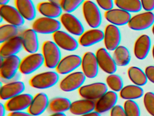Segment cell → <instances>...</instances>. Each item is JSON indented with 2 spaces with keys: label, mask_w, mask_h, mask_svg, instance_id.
Returning a JSON list of instances; mask_svg holds the SVG:
<instances>
[{
  "label": "cell",
  "mask_w": 154,
  "mask_h": 116,
  "mask_svg": "<svg viewBox=\"0 0 154 116\" xmlns=\"http://www.w3.org/2000/svg\"><path fill=\"white\" fill-rule=\"evenodd\" d=\"M42 50L45 66L48 69H56L62 59L59 47L54 41L47 40L42 45Z\"/></svg>",
  "instance_id": "obj_1"
},
{
  "label": "cell",
  "mask_w": 154,
  "mask_h": 116,
  "mask_svg": "<svg viewBox=\"0 0 154 116\" xmlns=\"http://www.w3.org/2000/svg\"><path fill=\"white\" fill-rule=\"evenodd\" d=\"M59 79V74L57 72L49 71L36 74L29 80V84L35 89H45L55 85Z\"/></svg>",
  "instance_id": "obj_2"
},
{
  "label": "cell",
  "mask_w": 154,
  "mask_h": 116,
  "mask_svg": "<svg viewBox=\"0 0 154 116\" xmlns=\"http://www.w3.org/2000/svg\"><path fill=\"white\" fill-rule=\"evenodd\" d=\"M83 15L85 22L91 28H98L102 23V15L97 4L85 0L82 5Z\"/></svg>",
  "instance_id": "obj_3"
},
{
  "label": "cell",
  "mask_w": 154,
  "mask_h": 116,
  "mask_svg": "<svg viewBox=\"0 0 154 116\" xmlns=\"http://www.w3.org/2000/svg\"><path fill=\"white\" fill-rule=\"evenodd\" d=\"M61 26V22L57 19L43 16L34 21L32 24V29L38 34H54L60 30Z\"/></svg>",
  "instance_id": "obj_4"
},
{
  "label": "cell",
  "mask_w": 154,
  "mask_h": 116,
  "mask_svg": "<svg viewBox=\"0 0 154 116\" xmlns=\"http://www.w3.org/2000/svg\"><path fill=\"white\" fill-rule=\"evenodd\" d=\"M1 57V76L4 79H11L16 76L18 71L19 70L21 60L17 55L5 58Z\"/></svg>",
  "instance_id": "obj_5"
},
{
  "label": "cell",
  "mask_w": 154,
  "mask_h": 116,
  "mask_svg": "<svg viewBox=\"0 0 154 116\" xmlns=\"http://www.w3.org/2000/svg\"><path fill=\"white\" fill-rule=\"evenodd\" d=\"M108 86L103 82H96L83 85L78 89L82 98L90 100H97L108 91Z\"/></svg>",
  "instance_id": "obj_6"
},
{
  "label": "cell",
  "mask_w": 154,
  "mask_h": 116,
  "mask_svg": "<svg viewBox=\"0 0 154 116\" xmlns=\"http://www.w3.org/2000/svg\"><path fill=\"white\" fill-rule=\"evenodd\" d=\"M86 77L82 72H73L67 74L59 84L61 90L65 92H71L79 89L83 85Z\"/></svg>",
  "instance_id": "obj_7"
},
{
  "label": "cell",
  "mask_w": 154,
  "mask_h": 116,
  "mask_svg": "<svg viewBox=\"0 0 154 116\" xmlns=\"http://www.w3.org/2000/svg\"><path fill=\"white\" fill-rule=\"evenodd\" d=\"M44 63L42 53H29L21 60L19 71L22 74L29 75L37 70Z\"/></svg>",
  "instance_id": "obj_8"
},
{
  "label": "cell",
  "mask_w": 154,
  "mask_h": 116,
  "mask_svg": "<svg viewBox=\"0 0 154 116\" xmlns=\"http://www.w3.org/2000/svg\"><path fill=\"white\" fill-rule=\"evenodd\" d=\"M154 24V14L152 11H146L131 17L128 25L133 31H141L148 29Z\"/></svg>",
  "instance_id": "obj_9"
},
{
  "label": "cell",
  "mask_w": 154,
  "mask_h": 116,
  "mask_svg": "<svg viewBox=\"0 0 154 116\" xmlns=\"http://www.w3.org/2000/svg\"><path fill=\"white\" fill-rule=\"evenodd\" d=\"M60 21L67 32L72 35L80 36L84 32V27L82 22L72 13H63L60 16Z\"/></svg>",
  "instance_id": "obj_10"
},
{
  "label": "cell",
  "mask_w": 154,
  "mask_h": 116,
  "mask_svg": "<svg viewBox=\"0 0 154 116\" xmlns=\"http://www.w3.org/2000/svg\"><path fill=\"white\" fill-rule=\"evenodd\" d=\"M54 41L60 49L72 52L77 50L79 46L78 41L76 40L69 33L59 30L53 34Z\"/></svg>",
  "instance_id": "obj_11"
},
{
  "label": "cell",
  "mask_w": 154,
  "mask_h": 116,
  "mask_svg": "<svg viewBox=\"0 0 154 116\" xmlns=\"http://www.w3.org/2000/svg\"><path fill=\"white\" fill-rule=\"evenodd\" d=\"M0 16L7 23L18 27L22 26L25 23V19L16 7L8 4L1 5Z\"/></svg>",
  "instance_id": "obj_12"
},
{
  "label": "cell",
  "mask_w": 154,
  "mask_h": 116,
  "mask_svg": "<svg viewBox=\"0 0 154 116\" xmlns=\"http://www.w3.org/2000/svg\"><path fill=\"white\" fill-rule=\"evenodd\" d=\"M33 97L29 93L19 94L7 101L5 104L6 109L10 112L23 111L29 108Z\"/></svg>",
  "instance_id": "obj_13"
},
{
  "label": "cell",
  "mask_w": 154,
  "mask_h": 116,
  "mask_svg": "<svg viewBox=\"0 0 154 116\" xmlns=\"http://www.w3.org/2000/svg\"><path fill=\"white\" fill-rule=\"evenodd\" d=\"M82 70L86 78L94 79L97 77L99 72V66L96 55L91 51L85 52L82 57Z\"/></svg>",
  "instance_id": "obj_14"
},
{
  "label": "cell",
  "mask_w": 154,
  "mask_h": 116,
  "mask_svg": "<svg viewBox=\"0 0 154 116\" xmlns=\"http://www.w3.org/2000/svg\"><path fill=\"white\" fill-rule=\"evenodd\" d=\"M82 58L77 54H70L62 58L56 68L58 74L67 75L81 66Z\"/></svg>",
  "instance_id": "obj_15"
},
{
  "label": "cell",
  "mask_w": 154,
  "mask_h": 116,
  "mask_svg": "<svg viewBox=\"0 0 154 116\" xmlns=\"http://www.w3.org/2000/svg\"><path fill=\"white\" fill-rule=\"evenodd\" d=\"M104 46L108 50L114 51L119 46L121 40V34L118 26L112 24L106 26L103 37Z\"/></svg>",
  "instance_id": "obj_16"
},
{
  "label": "cell",
  "mask_w": 154,
  "mask_h": 116,
  "mask_svg": "<svg viewBox=\"0 0 154 116\" xmlns=\"http://www.w3.org/2000/svg\"><path fill=\"white\" fill-rule=\"evenodd\" d=\"M95 55L99 68L104 72L109 74L116 72L117 65L106 48H100L98 49Z\"/></svg>",
  "instance_id": "obj_17"
},
{
  "label": "cell",
  "mask_w": 154,
  "mask_h": 116,
  "mask_svg": "<svg viewBox=\"0 0 154 116\" xmlns=\"http://www.w3.org/2000/svg\"><path fill=\"white\" fill-rule=\"evenodd\" d=\"M118 99L116 92L113 91H107L95 102L94 111L100 114L107 112L116 105Z\"/></svg>",
  "instance_id": "obj_18"
},
{
  "label": "cell",
  "mask_w": 154,
  "mask_h": 116,
  "mask_svg": "<svg viewBox=\"0 0 154 116\" xmlns=\"http://www.w3.org/2000/svg\"><path fill=\"white\" fill-rule=\"evenodd\" d=\"M26 89L25 83L20 81L11 82L4 84L1 87L0 98L8 101L23 93Z\"/></svg>",
  "instance_id": "obj_19"
},
{
  "label": "cell",
  "mask_w": 154,
  "mask_h": 116,
  "mask_svg": "<svg viewBox=\"0 0 154 116\" xmlns=\"http://www.w3.org/2000/svg\"><path fill=\"white\" fill-rule=\"evenodd\" d=\"M23 48L21 36L13 37L2 44L0 47L1 57L3 58L17 55Z\"/></svg>",
  "instance_id": "obj_20"
},
{
  "label": "cell",
  "mask_w": 154,
  "mask_h": 116,
  "mask_svg": "<svg viewBox=\"0 0 154 116\" xmlns=\"http://www.w3.org/2000/svg\"><path fill=\"white\" fill-rule=\"evenodd\" d=\"M104 17L110 24L118 26L128 24L131 16L130 13L118 8L105 11Z\"/></svg>",
  "instance_id": "obj_21"
},
{
  "label": "cell",
  "mask_w": 154,
  "mask_h": 116,
  "mask_svg": "<svg viewBox=\"0 0 154 116\" xmlns=\"http://www.w3.org/2000/svg\"><path fill=\"white\" fill-rule=\"evenodd\" d=\"M49 100L48 96L44 92H39L36 94L31 102L28 112L35 116L41 115L48 108Z\"/></svg>",
  "instance_id": "obj_22"
},
{
  "label": "cell",
  "mask_w": 154,
  "mask_h": 116,
  "mask_svg": "<svg viewBox=\"0 0 154 116\" xmlns=\"http://www.w3.org/2000/svg\"><path fill=\"white\" fill-rule=\"evenodd\" d=\"M24 50L29 53H37L39 49L38 33L33 29H27L22 33L21 36Z\"/></svg>",
  "instance_id": "obj_23"
},
{
  "label": "cell",
  "mask_w": 154,
  "mask_h": 116,
  "mask_svg": "<svg viewBox=\"0 0 154 116\" xmlns=\"http://www.w3.org/2000/svg\"><path fill=\"white\" fill-rule=\"evenodd\" d=\"M103 37L104 32L98 28H92L80 36L78 42L83 47H90L102 41Z\"/></svg>",
  "instance_id": "obj_24"
},
{
  "label": "cell",
  "mask_w": 154,
  "mask_h": 116,
  "mask_svg": "<svg viewBox=\"0 0 154 116\" xmlns=\"http://www.w3.org/2000/svg\"><path fill=\"white\" fill-rule=\"evenodd\" d=\"M151 47L150 37L146 34L140 35L135 41L134 46V54L138 60L146 59Z\"/></svg>",
  "instance_id": "obj_25"
},
{
  "label": "cell",
  "mask_w": 154,
  "mask_h": 116,
  "mask_svg": "<svg viewBox=\"0 0 154 116\" xmlns=\"http://www.w3.org/2000/svg\"><path fill=\"white\" fill-rule=\"evenodd\" d=\"M15 7L25 20L32 21L36 16V9L32 0H15Z\"/></svg>",
  "instance_id": "obj_26"
},
{
  "label": "cell",
  "mask_w": 154,
  "mask_h": 116,
  "mask_svg": "<svg viewBox=\"0 0 154 116\" xmlns=\"http://www.w3.org/2000/svg\"><path fill=\"white\" fill-rule=\"evenodd\" d=\"M38 12L44 17L57 19L63 14L61 5L51 2H43L39 3L37 6Z\"/></svg>",
  "instance_id": "obj_27"
},
{
  "label": "cell",
  "mask_w": 154,
  "mask_h": 116,
  "mask_svg": "<svg viewBox=\"0 0 154 116\" xmlns=\"http://www.w3.org/2000/svg\"><path fill=\"white\" fill-rule=\"evenodd\" d=\"M95 109V102L94 101L83 98L72 102L70 112L77 116H82L94 111Z\"/></svg>",
  "instance_id": "obj_28"
},
{
  "label": "cell",
  "mask_w": 154,
  "mask_h": 116,
  "mask_svg": "<svg viewBox=\"0 0 154 116\" xmlns=\"http://www.w3.org/2000/svg\"><path fill=\"white\" fill-rule=\"evenodd\" d=\"M112 58L117 66L119 67L128 65L131 59L129 51L123 45H119L113 51Z\"/></svg>",
  "instance_id": "obj_29"
},
{
  "label": "cell",
  "mask_w": 154,
  "mask_h": 116,
  "mask_svg": "<svg viewBox=\"0 0 154 116\" xmlns=\"http://www.w3.org/2000/svg\"><path fill=\"white\" fill-rule=\"evenodd\" d=\"M144 91L140 86L128 85L123 87L120 91V97L126 100H133L143 96Z\"/></svg>",
  "instance_id": "obj_30"
},
{
  "label": "cell",
  "mask_w": 154,
  "mask_h": 116,
  "mask_svg": "<svg viewBox=\"0 0 154 116\" xmlns=\"http://www.w3.org/2000/svg\"><path fill=\"white\" fill-rule=\"evenodd\" d=\"M71 104L72 102L67 98L57 97L50 101L48 108L54 113H64L70 110Z\"/></svg>",
  "instance_id": "obj_31"
},
{
  "label": "cell",
  "mask_w": 154,
  "mask_h": 116,
  "mask_svg": "<svg viewBox=\"0 0 154 116\" xmlns=\"http://www.w3.org/2000/svg\"><path fill=\"white\" fill-rule=\"evenodd\" d=\"M128 75L131 81L135 85L143 86L147 82L148 79L145 72L136 66H131L128 70Z\"/></svg>",
  "instance_id": "obj_32"
},
{
  "label": "cell",
  "mask_w": 154,
  "mask_h": 116,
  "mask_svg": "<svg viewBox=\"0 0 154 116\" xmlns=\"http://www.w3.org/2000/svg\"><path fill=\"white\" fill-rule=\"evenodd\" d=\"M118 8L130 13H137L142 9L140 0H114Z\"/></svg>",
  "instance_id": "obj_33"
},
{
  "label": "cell",
  "mask_w": 154,
  "mask_h": 116,
  "mask_svg": "<svg viewBox=\"0 0 154 116\" xmlns=\"http://www.w3.org/2000/svg\"><path fill=\"white\" fill-rule=\"evenodd\" d=\"M18 27L6 24L0 26V43L2 44L9 39L18 35Z\"/></svg>",
  "instance_id": "obj_34"
},
{
  "label": "cell",
  "mask_w": 154,
  "mask_h": 116,
  "mask_svg": "<svg viewBox=\"0 0 154 116\" xmlns=\"http://www.w3.org/2000/svg\"><path fill=\"white\" fill-rule=\"evenodd\" d=\"M107 86L115 92H120L123 87V82L120 76L117 74H110L106 79Z\"/></svg>",
  "instance_id": "obj_35"
},
{
  "label": "cell",
  "mask_w": 154,
  "mask_h": 116,
  "mask_svg": "<svg viewBox=\"0 0 154 116\" xmlns=\"http://www.w3.org/2000/svg\"><path fill=\"white\" fill-rule=\"evenodd\" d=\"M126 116H140L139 107L134 100H126L123 106Z\"/></svg>",
  "instance_id": "obj_36"
},
{
  "label": "cell",
  "mask_w": 154,
  "mask_h": 116,
  "mask_svg": "<svg viewBox=\"0 0 154 116\" xmlns=\"http://www.w3.org/2000/svg\"><path fill=\"white\" fill-rule=\"evenodd\" d=\"M85 0H63L61 6L66 13H72L84 2Z\"/></svg>",
  "instance_id": "obj_37"
},
{
  "label": "cell",
  "mask_w": 154,
  "mask_h": 116,
  "mask_svg": "<svg viewBox=\"0 0 154 116\" xmlns=\"http://www.w3.org/2000/svg\"><path fill=\"white\" fill-rule=\"evenodd\" d=\"M145 108L149 114L154 116V93L148 92L145 93L143 98Z\"/></svg>",
  "instance_id": "obj_38"
},
{
  "label": "cell",
  "mask_w": 154,
  "mask_h": 116,
  "mask_svg": "<svg viewBox=\"0 0 154 116\" xmlns=\"http://www.w3.org/2000/svg\"><path fill=\"white\" fill-rule=\"evenodd\" d=\"M95 1L98 6L106 11L113 8V0H95Z\"/></svg>",
  "instance_id": "obj_39"
},
{
  "label": "cell",
  "mask_w": 154,
  "mask_h": 116,
  "mask_svg": "<svg viewBox=\"0 0 154 116\" xmlns=\"http://www.w3.org/2000/svg\"><path fill=\"white\" fill-rule=\"evenodd\" d=\"M110 116H126L123 107L119 105H116L110 111Z\"/></svg>",
  "instance_id": "obj_40"
},
{
  "label": "cell",
  "mask_w": 154,
  "mask_h": 116,
  "mask_svg": "<svg viewBox=\"0 0 154 116\" xmlns=\"http://www.w3.org/2000/svg\"><path fill=\"white\" fill-rule=\"evenodd\" d=\"M142 8L146 11L154 10V0H140Z\"/></svg>",
  "instance_id": "obj_41"
},
{
  "label": "cell",
  "mask_w": 154,
  "mask_h": 116,
  "mask_svg": "<svg viewBox=\"0 0 154 116\" xmlns=\"http://www.w3.org/2000/svg\"><path fill=\"white\" fill-rule=\"evenodd\" d=\"M145 72L148 80L154 83V66H147L145 69Z\"/></svg>",
  "instance_id": "obj_42"
},
{
  "label": "cell",
  "mask_w": 154,
  "mask_h": 116,
  "mask_svg": "<svg viewBox=\"0 0 154 116\" xmlns=\"http://www.w3.org/2000/svg\"><path fill=\"white\" fill-rule=\"evenodd\" d=\"M8 116H35L29 112L25 111H17V112H11L9 114Z\"/></svg>",
  "instance_id": "obj_43"
},
{
  "label": "cell",
  "mask_w": 154,
  "mask_h": 116,
  "mask_svg": "<svg viewBox=\"0 0 154 116\" xmlns=\"http://www.w3.org/2000/svg\"><path fill=\"white\" fill-rule=\"evenodd\" d=\"M7 111L5 105L3 103H0V116H5Z\"/></svg>",
  "instance_id": "obj_44"
},
{
  "label": "cell",
  "mask_w": 154,
  "mask_h": 116,
  "mask_svg": "<svg viewBox=\"0 0 154 116\" xmlns=\"http://www.w3.org/2000/svg\"><path fill=\"white\" fill-rule=\"evenodd\" d=\"M80 116H101L100 114L96 112V111H93L90 113H87V114H84V115H82Z\"/></svg>",
  "instance_id": "obj_45"
},
{
  "label": "cell",
  "mask_w": 154,
  "mask_h": 116,
  "mask_svg": "<svg viewBox=\"0 0 154 116\" xmlns=\"http://www.w3.org/2000/svg\"><path fill=\"white\" fill-rule=\"evenodd\" d=\"M48 1L53 3L61 5V3H62V2H63V0H48Z\"/></svg>",
  "instance_id": "obj_46"
},
{
  "label": "cell",
  "mask_w": 154,
  "mask_h": 116,
  "mask_svg": "<svg viewBox=\"0 0 154 116\" xmlns=\"http://www.w3.org/2000/svg\"><path fill=\"white\" fill-rule=\"evenodd\" d=\"M48 116H66L65 113H55Z\"/></svg>",
  "instance_id": "obj_47"
},
{
  "label": "cell",
  "mask_w": 154,
  "mask_h": 116,
  "mask_svg": "<svg viewBox=\"0 0 154 116\" xmlns=\"http://www.w3.org/2000/svg\"><path fill=\"white\" fill-rule=\"evenodd\" d=\"M10 0H0V4L1 5H7L9 3Z\"/></svg>",
  "instance_id": "obj_48"
},
{
  "label": "cell",
  "mask_w": 154,
  "mask_h": 116,
  "mask_svg": "<svg viewBox=\"0 0 154 116\" xmlns=\"http://www.w3.org/2000/svg\"><path fill=\"white\" fill-rule=\"evenodd\" d=\"M152 56H153V59H154V46H153V48H152Z\"/></svg>",
  "instance_id": "obj_49"
},
{
  "label": "cell",
  "mask_w": 154,
  "mask_h": 116,
  "mask_svg": "<svg viewBox=\"0 0 154 116\" xmlns=\"http://www.w3.org/2000/svg\"><path fill=\"white\" fill-rule=\"evenodd\" d=\"M152 33H153V35H154V25H153V26H152Z\"/></svg>",
  "instance_id": "obj_50"
}]
</instances>
